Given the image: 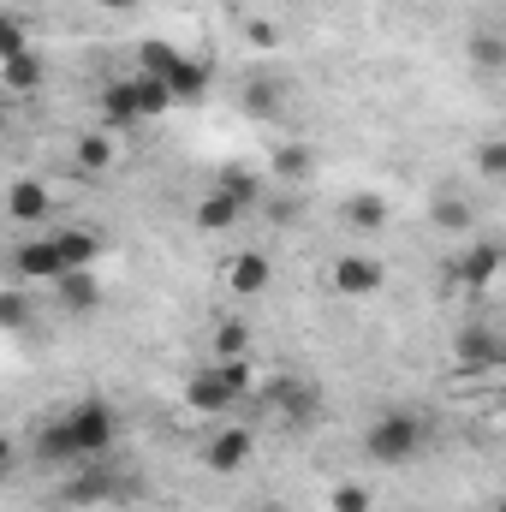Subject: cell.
<instances>
[{"instance_id": "obj_1", "label": "cell", "mask_w": 506, "mask_h": 512, "mask_svg": "<svg viewBox=\"0 0 506 512\" xmlns=\"http://www.w3.org/2000/svg\"><path fill=\"white\" fill-rule=\"evenodd\" d=\"M423 447H429V417H423V411H411V405H387L376 423L364 429V459L381 465V471L411 465Z\"/></svg>"}, {"instance_id": "obj_2", "label": "cell", "mask_w": 506, "mask_h": 512, "mask_svg": "<svg viewBox=\"0 0 506 512\" xmlns=\"http://www.w3.org/2000/svg\"><path fill=\"white\" fill-rule=\"evenodd\" d=\"M60 429H66V447H72L78 465L84 459H108L120 447V411L102 393H84L72 411H60Z\"/></svg>"}, {"instance_id": "obj_3", "label": "cell", "mask_w": 506, "mask_h": 512, "mask_svg": "<svg viewBox=\"0 0 506 512\" xmlns=\"http://www.w3.org/2000/svg\"><path fill=\"white\" fill-rule=\"evenodd\" d=\"M251 399L268 411V423H280V429H310L322 417V387L304 382V376H268V382H256Z\"/></svg>"}, {"instance_id": "obj_4", "label": "cell", "mask_w": 506, "mask_h": 512, "mask_svg": "<svg viewBox=\"0 0 506 512\" xmlns=\"http://www.w3.org/2000/svg\"><path fill=\"white\" fill-rule=\"evenodd\" d=\"M60 501H66V507L126 501V477H120L114 453H108V459H84V465H72V477H66V489H60Z\"/></svg>"}, {"instance_id": "obj_5", "label": "cell", "mask_w": 506, "mask_h": 512, "mask_svg": "<svg viewBox=\"0 0 506 512\" xmlns=\"http://www.w3.org/2000/svg\"><path fill=\"white\" fill-rule=\"evenodd\" d=\"M381 280H387V268H381V256H364V251H346L334 256V268H328V286L340 292V298H352V304H364V298H376Z\"/></svg>"}, {"instance_id": "obj_6", "label": "cell", "mask_w": 506, "mask_h": 512, "mask_svg": "<svg viewBox=\"0 0 506 512\" xmlns=\"http://www.w3.org/2000/svg\"><path fill=\"white\" fill-rule=\"evenodd\" d=\"M495 274H501V245H495V239H477L471 251L447 256V280H453L459 292H489Z\"/></svg>"}, {"instance_id": "obj_7", "label": "cell", "mask_w": 506, "mask_h": 512, "mask_svg": "<svg viewBox=\"0 0 506 512\" xmlns=\"http://www.w3.org/2000/svg\"><path fill=\"white\" fill-rule=\"evenodd\" d=\"M6 262H12V274H18L24 286H54V280L66 274V262H60V251H54V239H18V245L6 251Z\"/></svg>"}, {"instance_id": "obj_8", "label": "cell", "mask_w": 506, "mask_h": 512, "mask_svg": "<svg viewBox=\"0 0 506 512\" xmlns=\"http://www.w3.org/2000/svg\"><path fill=\"white\" fill-rule=\"evenodd\" d=\"M453 352H459V370H495L506 358V340L495 322H465L453 334Z\"/></svg>"}, {"instance_id": "obj_9", "label": "cell", "mask_w": 506, "mask_h": 512, "mask_svg": "<svg viewBox=\"0 0 506 512\" xmlns=\"http://www.w3.org/2000/svg\"><path fill=\"white\" fill-rule=\"evenodd\" d=\"M185 405H191L197 417H227V411L239 405V393L227 387V376H221V364H209V370H197V376L185 382Z\"/></svg>"}, {"instance_id": "obj_10", "label": "cell", "mask_w": 506, "mask_h": 512, "mask_svg": "<svg viewBox=\"0 0 506 512\" xmlns=\"http://www.w3.org/2000/svg\"><path fill=\"white\" fill-rule=\"evenodd\" d=\"M239 114H251V120H280L286 114V84L268 66H256L251 78L239 84Z\"/></svg>"}, {"instance_id": "obj_11", "label": "cell", "mask_w": 506, "mask_h": 512, "mask_svg": "<svg viewBox=\"0 0 506 512\" xmlns=\"http://www.w3.org/2000/svg\"><path fill=\"white\" fill-rule=\"evenodd\" d=\"M251 453H256V429L233 423V429H215V441L203 447V465L221 471V477H233L239 465H251Z\"/></svg>"}, {"instance_id": "obj_12", "label": "cell", "mask_w": 506, "mask_h": 512, "mask_svg": "<svg viewBox=\"0 0 506 512\" xmlns=\"http://www.w3.org/2000/svg\"><path fill=\"white\" fill-rule=\"evenodd\" d=\"M268 286H274V262H268V251L227 256V292H233V298H262Z\"/></svg>"}, {"instance_id": "obj_13", "label": "cell", "mask_w": 506, "mask_h": 512, "mask_svg": "<svg viewBox=\"0 0 506 512\" xmlns=\"http://www.w3.org/2000/svg\"><path fill=\"white\" fill-rule=\"evenodd\" d=\"M209 78H215V72H209V60H197V54H179V60H173V72H167L161 84L173 90V108H197V102L209 96Z\"/></svg>"}, {"instance_id": "obj_14", "label": "cell", "mask_w": 506, "mask_h": 512, "mask_svg": "<svg viewBox=\"0 0 506 512\" xmlns=\"http://www.w3.org/2000/svg\"><path fill=\"white\" fill-rule=\"evenodd\" d=\"M6 215H12L18 227H36V221L54 215V191H48L42 179H12V191H6Z\"/></svg>"}, {"instance_id": "obj_15", "label": "cell", "mask_w": 506, "mask_h": 512, "mask_svg": "<svg viewBox=\"0 0 506 512\" xmlns=\"http://www.w3.org/2000/svg\"><path fill=\"white\" fill-rule=\"evenodd\" d=\"M54 298H60L66 316H90V310H102V280H96L90 268H66V274L54 280Z\"/></svg>"}, {"instance_id": "obj_16", "label": "cell", "mask_w": 506, "mask_h": 512, "mask_svg": "<svg viewBox=\"0 0 506 512\" xmlns=\"http://www.w3.org/2000/svg\"><path fill=\"white\" fill-rule=\"evenodd\" d=\"M114 161H120V149H114V131H78V143H72V167H78L84 179H102V173H114Z\"/></svg>"}, {"instance_id": "obj_17", "label": "cell", "mask_w": 506, "mask_h": 512, "mask_svg": "<svg viewBox=\"0 0 506 512\" xmlns=\"http://www.w3.org/2000/svg\"><path fill=\"white\" fill-rule=\"evenodd\" d=\"M316 173V143H274L268 149V179H280V185H304Z\"/></svg>"}, {"instance_id": "obj_18", "label": "cell", "mask_w": 506, "mask_h": 512, "mask_svg": "<svg viewBox=\"0 0 506 512\" xmlns=\"http://www.w3.org/2000/svg\"><path fill=\"white\" fill-rule=\"evenodd\" d=\"M215 191H227L245 215L251 209H262V197H268V185H262V173L256 167H245V161H221V173H215Z\"/></svg>"}, {"instance_id": "obj_19", "label": "cell", "mask_w": 506, "mask_h": 512, "mask_svg": "<svg viewBox=\"0 0 506 512\" xmlns=\"http://www.w3.org/2000/svg\"><path fill=\"white\" fill-rule=\"evenodd\" d=\"M131 126H143L137 90H131V78H114V84L102 90V131H131Z\"/></svg>"}, {"instance_id": "obj_20", "label": "cell", "mask_w": 506, "mask_h": 512, "mask_svg": "<svg viewBox=\"0 0 506 512\" xmlns=\"http://www.w3.org/2000/svg\"><path fill=\"white\" fill-rule=\"evenodd\" d=\"M30 328H36V292L0 286V334H30Z\"/></svg>"}, {"instance_id": "obj_21", "label": "cell", "mask_w": 506, "mask_h": 512, "mask_svg": "<svg viewBox=\"0 0 506 512\" xmlns=\"http://www.w3.org/2000/svg\"><path fill=\"white\" fill-rule=\"evenodd\" d=\"M54 239V251L66 268H96V256H102V239L90 233V227H60V233H48Z\"/></svg>"}, {"instance_id": "obj_22", "label": "cell", "mask_w": 506, "mask_h": 512, "mask_svg": "<svg viewBox=\"0 0 506 512\" xmlns=\"http://www.w3.org/2000/svg\"><path fill=\"white\" fill-rule=\"evenodd\" d=\"M239 221H245V209H239L227 191H215V185H209V191H203V203H197V227H203V233H227V227H239Z\"/></svg>"}, {"instance_id": "obj_23", "label": "cell", "mask_w": 506, "mask_h": 512, "mask_svg": "<svg viewBox=\"0 0 506 512\" xmlns=\"http://www.w3.org/2000/svg\"><path fill=\"white\" fill-rule=\"evenodd\" d=\"M429 221H435L441 233H471V227H477V209H471L465 197H453V191H441V197L429 203Z\"/></svg>"}, {"instance_id": "obj_24", "label": "cell", "mask_w": 506, "mask_h": 512, "mask_svg": "<svg viewBox=\"0 0 506 512\" xmlns=\"http://www.w3.org/2000/svg\"><path fill=\"white\" fill-rule=\"evenodd\" d=\"M209 352H215V364H227V358H251V328H245L239 316H221Z\"/></svg>"}, {"instance_id": "obj_25", "label": "cell", "mask_w": 506, "mask_h": 512, "mask_svg": "<svg viewBox=\"0 0 506 512\" xmlns=\"http://www.w3.org/2000/svg\"><path fill=\"white\" fill-rule=\"evenodd\" d=\"M346 227H358V233H381V227H387V197H381V191H358V197L346 203Z\"/></svg>"}, {"instance_id": "obj_26", "label": "cell", "mask_w": 506, "mask_h": 512, "mask_svg": "<svg viewBox=\"0 0 506 512\" xmlns=\"http://www.w3.org/2000/svg\"><path fill=\"white\" fill-rule=\"evenodd\" d=\"M131 90H137V108H143V120H161V114H173V90H167L161 78H149V72H131Z\"/></svg>"}, {"instance_id": "obj_27", "label": "cell", "mask_w": 506, "mask_h": 512, "mask_svg": "<svg viewBox=\"0 0 506 512\" xmlns=\"http://www.w3.org/2000/svg\"><path fill=\"white\" fill-rule=\"evenodd\" d=\"M471 66H477L483 78H501V66H506V42L495 36V30H477V36H471Z\"/></svg>"}, {"instance_id": "obj_28", "label": "cell", "mask_w": 506, "mask_h": 512, "mask_svg": "<svg viewBox=\"0 0 506 512\" xmlns=\"http://www.w3.org/2000/svg\"><path fill=\"white\" fill-rule=\"evenodd\" d=\"M0 78H6V90H36V84H42V60H36V48L18 54V60H6Z\"/></svg>"}, {"instance_id": "obj_29", "label": "cell", "mask_w": 506, "mask_h": 512, "mask_svg": "<svg viewBox=\"0 0 506 512\" xmlns=\"http://www.w3.org/2000/svg\"><path fill=\"white\" fill-rule=\"evenodd\" d=\"M18 54H30V30H24L12 12H0V66L18 60Z\"/></svg>"}, {"instance_id": "obj_30", "label": "cell", "mask_w": 506, "mask_h": 512, "mask_svg": "<svg viewBox=\"0 0 506 512\" xmlns=\"http://www.w3.org/2000/svg\"><path fill=\"white\" fill-rule=\"evenodd\" d=\"M328 507H334V512H370V507H376V495H370L364 483H334Z\"/></svg>"}, {"instance_id": "obj_31", "label": "cell", "mask_w": 506, "mask_h": 512, "mask_svg": "<svg viewBox=\"0 0 506 512\" xmlns=\"http://www.w3.org/2000/svg\"><path fill=\"white\" fill-rule=\"evenodd\" d=\"M477 173H483V179H501V173H506V137L477 143Z\"/></svg>"}, {"instance_id": "obj_32", "label": "cell", "mask_w": 506, "mask_h": 512, "mask_svg": "<svg viewBox=\"0 0 506 512\" xmlns=\"http://www.w3.org/2000/svg\"><path fill=\"white\" fill-rule=\"evenodd\" d=\"M245 36H251V48H262V54H274V48H280V30H274V24H262V18H256Z\"/></svg>"}, {"instance_id": "obj_33", "label": "cell", "mask_w": 506, "mask_h": 512, "mask_svg": "<svg viewBox=\"0 0 506 512\" xmlns=\"http://www.w3.org/2000/svg\"><path fill=\"white\" fill-rule=\"evenodd\" d=\"M12 471H18V441H12V435H0V483H6Z\"/></svg>"}, {"instance_id": "obj_34", "label": "cell", "mask_w": 506, "mask_h": 512, "mask_svg": "<svg viewBox=\"0 0 506 512\" xmlns=\"http://www.w3.org/2000/svg\"><path fill=\"white\" fill-rule=\"evenodd\" d=\"M274 209V221H298V197H280V203H268Z\"/></svg>"}, {"instance_id": "obj_35", "label": "cell", "mask_w": 506, "mask_h": 512, "mask_svg": "<svg viewBox=\"0 0 506 512\" xmlns=\"http://www.w3.org/2000/svg\"><path fill=\"white\" fill-rule=\"evenodd\" d=\"M96 6H108V12H131L137 0H96Z\"/></svg>"}, {"instance_id": "obj_36", "label": "cell", "mask_w": 506, "mask_h": 512, "mask_svg": "<svg viewBox=\"0 0 506 512\" xmlns=\"http://www.w3.org/2000/svg\"><path fill=\"white\" fill-rule=\"evenodd\" d=\"M256 512H292V507H280V501H262V507H256Z\"/></svg>"}, {"instance_id": "obj_37", "label": "cell", "mask_w": 506, "mask_h": 512, "mask_svg": "<svg viewBox=\"0 0 506 512\" xmlns=\"http://www.w3.org/2000/svg\"><path fill=\"white\" fill-rule=\"evenodd\" d=\"M0 131H6V108H0Z\"/></svg>"}]
</instances>
